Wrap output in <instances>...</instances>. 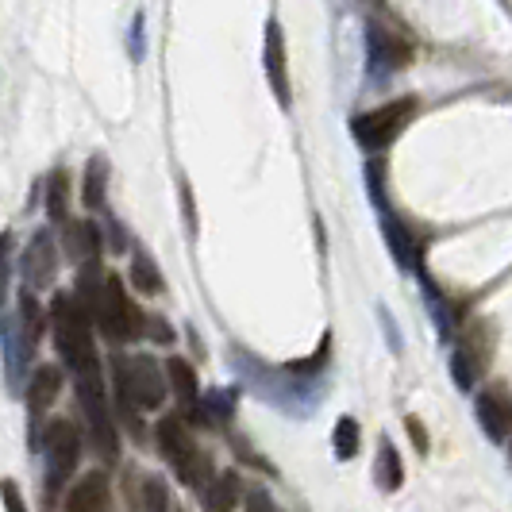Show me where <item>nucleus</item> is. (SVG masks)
Returning a JSON list of instances; mask_svg holds the SVG:
<instances>
[{
	"instance_id": "nucleus-1",
	"label": "nucleus",
	"mask_w": 512,
	"mask_h": 512,
	"mask_svg": "<svg viewBox=\"0 0 512 512\" xmlns=\"http://www.w3.org/2000/svg\"><path fill=\"white\" fill-rule=\"evenodd\" d=\"M108 382H112V409H116V420H120L135 439H147V428H143V416H139V412H158L166 405V397H170L166 366H158L154 355L112 351V355H108Z\"/></svg>"
},
{
	"instance_id": "nucleus-2",
	"label": "nucleus",
	"mask_w": 512,
	"mask_h": 512,
	"mask_svg": "<svg viewBox=\"0 0 512 512\" xmlns=\"http://www.w3.org/2000/svg\"><path fill=\"white\" fill-rule=\"evenodd\" d=\"M228 362L235 370V378H239V389L255 393L258 401H266V405H278L289 416H312L320 397H324L320 382H305V378L289 374L285 366H270V362L255 359L243 347H231Z\"/></svg>"
},
{
	"instance_id": "nucleus-3",
	"label": "nucleus",
	"mask_w": 512,
	"mask_h": 512,
	"mask_svg": "<svg viewBox=\"0 0 512 512\" xmlns=\"http://www.w3.org/2000/svg\"><path fill=\"white\" fill-rule=\"evenodd\" d=\"M51 335L58 347V359L70 374H93L101 370L97 343H93V312L77 301L74 293H54L51 301Z\"/></svg>"
},
{
	"instance_id": "nucleus-4",
	"label": "nucleus",
	"mask_w": 512,
	"mask_h": 512,
	"mask_svg": "<svg viewBox=\"0 0 512 512\" xmlns=\"http://www.w3.org/2000/svg\"><path fill=\"white\" fill-rule=\"evenodd\" d=\"M77 409L85 420V432H89V447L97 451V459L104 466H116L120 462V428H116V412L104 397V370L93 374H77Z\"/></svg>"
},
{
	"instance_id": "nucleus-5",
	"label": "nucleus",
	"mask_w": 512,
	"mask_h": 512,
	"mask_svg": "<svg viewBox=\"0 0 512 512\" xmlns=\"http://www.w3.org/2000/svg\"><path fill=\"white\" fill-rule=\"evenodd\" d=\"M143 320H147V312L131 301V293L120 282V274H104L97 312H93V324L101 328L104 339L112 347L135 343V339H143Z\"/></svg>"
},
{
	"instance_id": "nucleus-6",
	"label": "nucleus",
	"mask_w": 512,
	"mask_h": 512,
	"mask_svg": "<svg viewBox=\"0 0 512 512\" xmlns=\"http://www.w3.org/2000/svg\"><path fill=\"white\" fill-rule=\"evenodd\" d=\"M39 451L47 459V497L54 501V493L66 486L81 466V451H85V432L81 424L70 416H58L43 424V436H39Z\"/></svg>"
},
{
	"instance_id": "nucleus-7",
	"label": "nucleus",
	"mask_w": 512,
	"mask_h": 512,
	"mask_svg": "<svg viewBox=\"0 0 512 512\" xmlns=\"http://www.w3.org/2000/svg\"><path fill=\"white\" fill-rule=\"evenodd\" d=\"M420 112L416 97H397V101H385L370 112H359L351 120V135L366 154H382L389 143H397V135L409 128Z\"/></svg>"
},
{
	"instance_id": "nucleus-8",
	"label": "nucleus",
	"mask_w": 512,
	"mask_h": 512,
	"mask_svg": "<svg viewBox=\"0 0 512 512\" xmlns=\"http://www.w3.org/2000/svg\"><path fill=\"white\" fill-rule=\"evenodd\" d=\"M489 362H493V332H489V324H470L459 335L455 351H451V378H455L462 393H470L474 385L482 382Z\"/></svg>"
},
{
	"instance_id": "nucleus-9",
	"label": "nucleus",
	"mask_w": 512,
	"mask_h": 512,
	"mask_svg": "<svg viewBox=\"0 0 512 512\" xmlns=\"http://www.w3.org/2000/svg\"><path fill=\"white\" fill-rule=\"evenodd\" d=\"M409 62H412V43L401 31L378 24V20L366 24V66H370V74L374 77L397 74Z\"/></svg>"
},
{
	"instance_id": "nucleus-10",
	"label": "nucleus",
	"mask_w": 512,
	"mask_h": 512,
	"mask_svg": "<svg viewBox=\"0 0 512 512\" xmlns=\"http://www.w3.org/2000/svg\"><path fill=\"white\" fill-rule=\"evenodd\" d=\"M20 274H24V289L31 293H47L58 278V239L51 228H39L27 239L24 255H20Z\"/></svg>"
},
{
	"instance_id": "nucleus-11",
	"label": "nucleus",
	"mask_w": 512,
	"mask_h": 512,
	"mask_svg": "<svg viewBox=\"0 0 512 512\" xmlns=\"http://www.w3.org/2000/svg\"><path fill=\"white\" fill-rule=\"evenodd\" d=\"M62 382H66V366L58 362H47L39 366L31 378H27V416H31V447L39 451V436H43V416L51 412V405L62 393Z\"/></svg>"
},
{
	"instance_id": "nucleus-12",
	"label": "nucleus",
	"mask_w": 512,
	"mask_h": 512,
	"mask_svg": "<svg viewBox=\"0 0 512 512\" xmlns=\"http://www.w3.org/2000/svg\"><path fill=\"white\" fill-rule=\"evenodd\" d=\"M262 70L266 85L274 93V101L282 104V112L293 108V81H289V54H285V31L278 20H266V43H262Z\"/></svg>"
},
{
	"instance_id": "nucleus-13",
	"label": "nucleus",
	"mask_w": 512,
	"mask_h": 512,
	"mask_svg": "<svg viewBox=\"0 0 512 512\" xmlns=\"http://www.w3.org/2000/svg\"><path fill=\"white\" fill-rule=\"evenodd\" d=\"M0 347H4V370H8V385H12V393H20L24 374H27V362H31V355H35V343H31V339H27V332L20 328L16 312H12V316H0Z\"/></svg>"
},
{
	"instance_id": "nucleus-14",
	"label": "nucleus",
	"mask_w": 512,
	"mask_h": 512,
	"mask_svg": "<svg viewBox=\"0 0 512 512\" xmlns=\"http://www.w3.org/2000/svg\"><path fill=\"white\" fill-rule=\"evenodd\" d=\"M166 378H170V393L178 401V412L189 424H197L201 420V382H197L193 362L181 359V355H170L166 359Z\"/></svg>"
},
{
	"instance_id": "nucleus-15",
	"label": "nucleus",
	"mask_w": 512,
	"mask_h": 512,
	"mask_svg": "<svg viewBox=\"0 0 512 512\" xmlns=\"http://www.w3.org/2000/svg\"><path fill=\"white\" fill-rule=\"evenodd\" d=\"M154 443H158V455L170 462V466L185 462L201 447V443L193 439V428H189V420H185L181 412H170V416H162V420L154 424Z\"/></svg>"
},
{
	"instance_id": "nucleus-16",
	"label": "nucleus",
	"mask_w": 512,
	"mask_h": 512,
	"mask_svg": "<svg viewBox=\"0 0 512 512\" xmlns=\"http://www.w3.org/2000/svg\"><path fill=\"white\" fill-rule=\"evenodd\" d=\"M101 251H104V235L93 220H66L62 224V255L70 258L74 266L101 262Z\"/></svg>"
},
{
	"instance_id": "nucleus-17",
	"label": "nucleus",
	"mask_w": 512,
	"mask_h": 512,
	"mask_svg": "<svg viewBox=\"0 0 512 512\" xmlns=\"http://www.w3.org/2000/svg\"><path fill=\"white\" fill-rule=\"evenodd\" d=\"M62 512H112V486H108V474H104V470H89V474L66 493Z\"/></svg>"
},
{
	"instance_id": "nucleus-18",
	"label": "nucleus",
	"mask_w": 512,
	"mask_h": 512,
	"mask_svg": "<svg viewBox=\"0 0 512 512\" xmlns=\"http://www.w3.org/2000/svg\"><path fill=\"white\" fill-rule=\"evenodd\" d=\"M128 505L131 512H174L170 509V489L158 474H143V470H128Z\"/></svg>"
},
{
	"instance_id": "nucleus-19",
	"label": "nucleus",
	"mask_w": 512,
	"mask_h": 512,
	"mask_svg": "<svg viewBox=\"0 0 512 512\" xmlns=\"http://www.w3.org/2000/svg\"><path fill=\"white\" fill-rule=\"evenodd\" d=\"M378 208V220H382V235L385 243H389V255L397 258V266L401 270H420V247H416V239H412V231L389 212V205H374Z\"/></svg>"
},
{
	"instance_id": "nucleus-20",
	"label": "nucleus",
	"mask_w": 512,
	"mask_h": 512,
	"mask_svg": "<svg viewBox=\"0 0 512 512\" xmlns=\"http://www.w3.org/2000/svg\"><path fill=\"white\" fill-rule=\"evenodd\" d=\"M474 412H478V424L493 443H505L512 436V405L505 393H478L474 401Z\"/></svg>"
},
{
	"instance_id": "nucleus-21",
	"label": "nucleus",
	"mask_w": 512,
	"mask_h": 512,
	"mask_svg": "<svg viewBox=\"0 0 512 512\" xmlns=\"http://www.w3.org/2000/svg\"><path fill=\"white\" fill-rule=\"evenodd\" d=\"M108 181H112V166L104 154H93L85 162V174H81V205L89 212H104L108 205Z\"/></svg>"
},
{
	"instance_id": "nucleus-22",
	"label": "nucleus",
	"mask_w": 512,
	"mask_h": 512,
	"mask_svg": "<svg viewBox=\"0 0 512 512\" xmlns=\"http://www.w3.org/2000/svg\"><path fill=\"white\" fill-rule=\"evenodd\" d=\"M205 512H235L243 505V478L239 470H220L205 486Z\"/></svg>"
},
{
	"instance_id": "nucleus-23",
	"label": "nucleus",
	"mask_w": 512,
	"mask_h": 512,
	"mask_svg": "<svg viewBox=\"0 0 512 512\" xmlns=\"http://www.w3.org/2000/svg\"><path fill=\"white\" fill-rule=\"evenodd\" d=\"M231 420H235V389H208V393H201V420H197V428L228 432Z\"/></svg>"
},
{
	"instance_id": "nucleus-24",
	"label": "nucleus",
	"mask_w": 512,
	"mask_h": 512,
	"mask_svg": "<svg viewBox=\"0 0 512 512\" xmlns=\"http://www.w3.org/2000/svg\"><path fill=\"white\" fill-rule=\"evenodd\" d=\"M374 486L382 493H397L405 486V466H401V455L393 447V439L382 436L378 439V459H374Z\"/></svg>"
},
{
	"instance_id": "nucleus-25",
	"label": "nucleus",
	"mask_w": 512,
	"mask_h": 512,
	"mask_svg": "<svg viewBox=\"0 0 512 512\" xmlns=\"http://www.w3.org/2000/svg\"><path fill=\"white\" fill-rule=\"evenodd\" d=\"M131 285L139 289V293H147V297H162L166 293V278H162V270H158V262H154L143 247H131V270H128Z\"/></svg>"
},
{
	"instance_id": "nucleus-26",
	"label": "nucleus",
	"mask_w": 512,
	"mask_h": 512,
	"mask_svg": "<svg viewBox=\"0 0 512 512\" xmlns=\"http://www.w3.org/2000/svg\"><path fill=\"white\" fill-rule=\"evenodd\" d=\"M174 474H178V482L185 489H193V493H205V486L212 482V478H216V466H212V455H208L205 447H197L189 459L174 466Z\"/></svg>"
},
{
	"instance_id": "nucleus-27",
	"label": "nucleus",
	"mask_w": 512,
	"mask_h": 512,
	"mask_svg": "<svg viewBox=\"0 0 512 512\" xmlns=\"http://www.w3.org/2000/svg\"><path fill=\"white\" fill-rule=\"evenodd\" d=\"M16 320H20V328L27 332V339L39 347V339H43V324L51 320L47 312H43V305H39V297L31 293V289H24L20 293V305H16Z\"/></svg>"
},
{
	"instance_id": "nucleus-28",
	"label": "nucleus",
	"mask_w": 512,
	"mask_h": 512,
	"mask_svg": "<svg viewBox=\"0 0 512 512\" xmlns=\"http://www.w3.org/2000/svg\"><path fill=\"white\" fill-rule=\"evenodd\" d=\"M362 447V432H359V420L355 416H339L335 420V432H332V451L339 462H351L359 455Z\"/></svg>"
},
{
	"instance_id": "nucleus-29",
	"label": "nucleus",
	"mask_w": 512,
	"mask_h": 512,
	"mask_svg": "<svg viewBox=\"0 0 512 512\" xmlns=\"http://www.w3.org/2000/svg\"><path fill=\"white\" fill-rule=\"evenodd\" d=\"M47 216L54 224L70 220V178H66V170H54L51 181H47Z\"/></svg>"
},
{
	"instance_id": "nucleus-30",
	"label": "nucleus",
	"mask_w": 512,
	"mask_h": 512,
	"mask_svg": "<svg viewBox=\"0 0 512 512\" xmlns=\"http://www.w3.org/2000/svg\"><path fill=\"white\" fill-rule=\"evenodd\" d=\"M12 255H16V235L0 231V308L8 301V285H12Z\"/></svg>"
},
{
	"instance_id": "nucleus-31",
	"label": "nucleus",
	"mask_w": 512,
	"mask_h": 512,
	"mask_svg": "<svg viewBox=\"0 0 512 512\" xmlns=\"http://www.w3.org/2000/svg\"><path fill=\"white\" fill-rule=\"evenodd\" d=\"M0 501H4V512H27L24 489L16 486L12 478H0Z\"/></svg>"
},
{
	"instance_id": "nucleus-32",
	"label": "nucleus",
	"mask_w": 512,
	"mask_h": 512,
	"mask_svg": "<svg viewBox=\"0 0 512 512\" xmlns=\"http://www.w3.org/2000/svg\"><path fill=\"white\" fill-rule=\"evenodd\" d=\"M143 339H154V343L170 347V343H174V328H170L162 316H147V320H143Z\"/></svg>"
},
{
	"instance_id": "nucleus-33",
	"label": "nucleus",
	"mask_w": 512,
	"mask_h": 512,
	"mask_svg": "<svg viewBox=\"0 0 512 512\" xmlns=\"http://www.w3.org/2000/svg\"><path fill=\"white\" fill-rule=\"evenodd\" d=\"M405 432L412 436V447H416V455H428V432H424V424L416 420V416H405Z\"/></svg>"
},
{
	"instance_id": "nucleus-34",
	"label": "nucleus",
	"mask_w": 512,
	"mask_h": 512,
	"mask_svg": "<svg viewBox=\"0 0 512 512\" xmlns=\"http://www.w3.org/2000/svg\"><path fill=\"white\" fill-rule=\"evenodd\" d=\"M243 505H247V512H278L266 489H247L243 493Z\"/></svg>"
},
{
	"instance_id": "nucleus-35",
	"label": "nucleus",
	"mask_w": 512,
	"mask_h": 512,
	"mask_svg": "<svg viewBox=\"0 0 512 512\" xmlns=\"http://www.w3.org/2000/svg\"><path fill=\"white\" fill-rule=\"evenodd\" d=\"M378 316H382V328H385V343H389V351H401V332L393 328V316H389V308L378 305Z\"/></svg>"
},
{
	"instance_id": "nucleus-36",
	"label": "nucleus",
	"mask_w": 512,
	"mask_h": 512,
	"mask_svg": "<svg viewBox=\"0 0 512 512\" xmlns=\"http://www.w3.org/2000/svg\"><path fill=\"white\" fill-rule=\"evenodd\" d=\"M131 54L143 58V16H135V24H131Z\"/></svg>"
}]
</instances>
